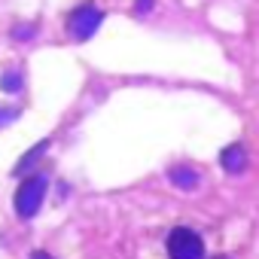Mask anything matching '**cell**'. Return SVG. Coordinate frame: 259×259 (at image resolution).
Returning <instances> with one entry per match:
<instances>
[{
	"mask_svg": "<svg viewBox=\"0 0 259 259\" xmlns=\"http://www.w3.org/2000/svg\"><path fill=\"white\" fill-rule=\"evenodd\" d=\"M104 22V13L95 4H79L70 16H67V28L73 34V40H89Z\"/></svg>",
	"mask_w": 259,
	"mask_h": 259,
	"instance_id": "obj_3",
	"label": "cell"
},
{
	"mask_svg": "<svg viewBox=\"0 0 259 259\" xmlns=\"http://www.w3.org/2000/svg\"><path fill=\"white\" fill-rule=\"evenodd\" d=\"M220 165H223L229 174H241V171L247 168V153H244V147H241V144L226 147V150L220 153Z\"/></svg>",
	"mask_w": 259,
	"mask_h": 259,
	"instance_id": "obj_4",
	"label": "cell"
},
{
	"mask_svg": "<svg viewBox=\"0 0 259 259\" xmlns=\"http://www.w3.org/2000/svg\"><path fill=\"white\" fill-rule=\"evenodd\" d=\"M46 150H49V141H40L37 147H31V150L25 153V159H22L16 168H13V174H19V177H22V174H28V171H31V168H34V165L43 159V153H46Z\"/></svg>",
	"mask_w": 259,
	"mask_h": 259,
	"instance_id": "obj_6",
	"label": "cell"
},
{
	"mask_svg": "<svg viewBox=\"0 0 259 259\" xmlns=\"http://www.w3.org/2000/svg\"><path fill=\"white\" fill-rule=\"evenodd\" d=\"M19 107H4V104H0V128H4V125H10L13 119H19Z\"/></svg>",
	"mask_w": 259,
	"mask_h": 259,
	"instance_id": "obj_8",
	"label": "cell"
},
{
	"mask_svg": "<svg viewBox=\"0 0 259 259\" xmlns=\"http://www.w3.org/2000/svg\"><path fill=\"white\" fill-rule=\"evenodd\" d=\"M46 186H49L46 174H31V177L22 180V186L16 189V213L22 220L37 217V210H40V204L46 198Z\"/></svg>",
	"mask_w": 259,
	"mask_h": 259,
	"instance_id": "obj_1",
	"label": "cell"
},
{
	"mask_svg": "<svg viewBox=\"0 0 259 259\" xmlns=\"http://www.w3.org/2000/svg\"><path fill=\"white\" fill-rule=\"evenodd\" d=\"M37 31V25H16L13 28V40H31Z\"/></svg>",
	"mask_w": 259,
	"mask_h": 259,
	"instance_id": "obj_9",
	"label": "cell"
},
{
	"mask_svg": "<svg viewBox=\"0 0 259 259\" xmlns=\"http://www.w3.org/2000/svg\"><path fill=\"white\" fill-rule=\"evenodd\" d=\"M0 89L4 92H22V73H16V70H7L4 76H0Z\"/></svg>",
	"mask_w": 259,
	"mask_h": 259,
	"instance_id": "obj_7",
	"label": "cell"
},
{
	"mask_svg": "<svg viewBox=\"0 0 259 259\" xmlns=\"http://www.w3.org/2000/svg\"><path fill=\"white\" fill-rule=\"evenodd\" d=\"M31 259H52V256H49L46 250H34V253H31Z\"/></svg>",
	"mask_w": 259,
	"mask_h": 259,
	"instance_id": "obj_10",
	"label": "cell"
},
{
	"mask_svg": "<svg viewBox=\"0 0 259 259\" xmlns=\"http://www.w3.org/2000/svg\"><path fill=\"white\" fill-rule=\"evenodd\" d=\"M168 180L177 186V189H186V192H192L195 186H198V171L195 168H186V165H177V168H171V174H168Z\"/></svg>",
	"mask_w": 259,
	"mask_h": 259,
	"instance_id": "obj_5",
	"label": "cell"
},
{
	"mask_svg": "<svg viewBox=\"0 0 259 259\" xmlns=\"http://www.w3.org/2000/svg\"><path fill=\"white\" fill-rule=\"evenodd\" d=\"M165 247H168V256H171V259H204V256H207L201 235H198L195 229H186V226L171 229Z\"/></svg>",
	"mask_w": 259,
	"mask_h": 259,
	"instance_id": "obj_2",
	"label": "cell"
}]
</instances>
